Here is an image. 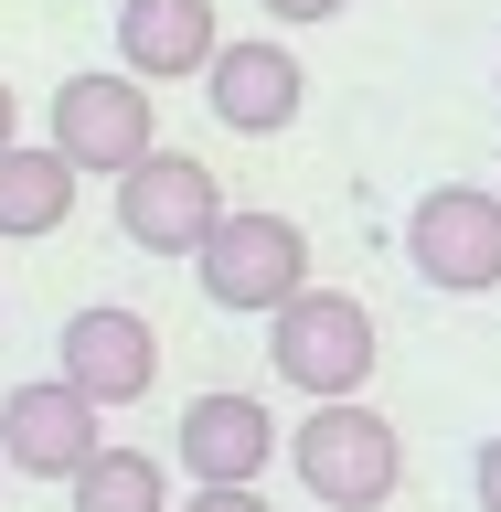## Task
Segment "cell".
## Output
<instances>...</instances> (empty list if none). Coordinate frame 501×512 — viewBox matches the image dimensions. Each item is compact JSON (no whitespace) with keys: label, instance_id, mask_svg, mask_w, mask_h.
I'll use <instances>...</instances> for the list:
<instances>
[{"label":"cell","instance_id":"1","mask_svg":"<svg viewBox=\"0 0 501 512\" xmlns=\"http://www.w3.org/2000/svg\"><path fill=\"white\" fill-rule=\"evenodd\" d=\"M288 470H299V491L320 512H384L395 480H406V438L363 395H331V406H310L288 427Z\"/></svg>","mask_w":501,"mask_h":512},{"label":"cell","instance_id":"2","mask_svg":"<svg viewBox=\"0 0 501 512\" xmlns=\"http://www.w3.org/2000/svg\"><path fill=\"white\" fill-rule=\"evenodd\" d=\"M267 363H278L288 395H310V406H331V395H363L384 363V331L374 310L352 299V288H299V299H278L267 310Z\"/></svg>","mask_w":501,"mask_h":512},{"label":"cell","instance_id":"3","mask_svg":"<svg viewBox=\"0 0 501 512\" xmlns=\"http://www.w3.org/2000/svg\"><path fill=\"white\" fill-rule=\"evenodd\" d=\"M192 278H203V299L214 310H235V320H267L278 299H299L310 288V235L288 214H267V203H224L214 214V235L192 246Z\"/></svg>","mask_w":501,"mask_h":512},{"label":"cell","instance_id":"4","mask_svg":"<svg viewBox=\"0 0 501 512\" xmlns=\"http://www.w3.org/2000/svg\"><path fill=\"white\" fill-rule=\"evenodd\" d=\"M406 267H416L427 288H448V299L501 288V192H480V182L416 192V214H406Z\"/></svg>","mask_w":501,"mask_h":512},{"label":"cell","instance_id":"5","mask_svg":"<svg viewBox=\"0 0 501 512\" xmlns=\"http://www.w3.org/2000/svg\"><path fill=\"white\" fill-rule=\"evenodd\" d=\"M54 150L75 160V171H107V182H118L139 150H160L150 86H139L128 64H86V75H64V86H54Z\"/></svg>","mask_w":501,"mask_h":512},{"label":"cell","instance_id":"6","mask_svg":"<svg viewBox=\"0 0 501 512\" xmlns=\"http://www.w3.org/2000/svg\"><path fill=\"white\" fill-rule=\"evenodd\" d=\"M214 214H224V182L192 150H139L118 171V235L139 256H192L214 235Z\"/></svg>","mask_w":501,"mask_h":512},{"label":"cell","instance_id":"7","mask_svg":"<svg viewBox=\"0 0 501 512\" xmlns=\"http://www.w3.org/2000/svg\"><path fill=\"white\" fill-rule=\"evenodd\" d=\"M96 395H75V384L64 374H43V384H11V395H0V470L11 480H75L96 459Z\"/></svg>","mask_w":501,"mask_h":512},{"label":"cell","instance_id":"8","mask_svg":"<svg viewBox=\"0 0 501 512\" xmlns=\"http://www.w3.org/2000/svg\"><path fill=\"white\" fill-rule=\"evenodd\" d=\"M54 374L118 416V406H139V395L160 384V331H150L139 310H118V299H96V310H75V320H64Z\"/></svg>","mask_w":501,"mask_h":512},{"label":"cell","instance_id":"9","mask_svg":"<svg viewBox=\"0 0 501 512\" xmlns=\"http://www.w3.org/2000/svg\"><path fill=\"white\" fill-rule=\"evenodd\" d=\"M203 107H214L235 139H278V128H299V107H310V75H299V54L288 43H214V64H203Z\"/></svg>","mask_w":501,"mask_h":512},{"label":"cell","instance_id":"10","mask_svg":"<svg viewBox=\"0 0 501 512\" xmlns=\"http://www.w3.org/2000/svg\"><path fill=\"white\" fill-rule=\"evenodd\" d=\"M224 43L214 0H118V64L139 75V86H182V75H203Z\"/></svg>","mask_w":501,"mask_h":512},{"label":"cell","instance_id":"11","mask_svg":"<svg viewBox=\"0 0 501 512\" xmlns=\"http://www.w3.org/2000/svg\"><path fill=\"white\" fill-rule=\"evenodd\" d=\"M278 459V416L256 395H192L182 406V470L192 480H267Z\"/></svg>","mask_w":501,"mask_h":512},{"label":"cell","instance_id":"12","mask_svg":"<svg viewBox=\"0 0 501 512\" xmlns=\"http://www.w3.org/2000/svg\"><path fill=\"white\" fill-rule=\"evenodd\" d=\"M75 160L54 150V139H11L0 150V235L11 246H32V235H64V214H75Z\"/></svg>","mask_w":501,"mask_h":512},{"label":"cell","instance_id":"13","mask_svg":"<svg viewBox=\"0 0 501 512\" xmlns=\"http://www.w3.org/2000/svg\"><path fill=\"white\" fill-rule=\"evenodd\" d=\"M64 491H75V512H171V470H160L150 448H118V438L96 448Z\"/></svg>","mask_w":501,"mask_h":512},{"label":"cell","instance_id":"14","mask_svg":"<svg viewBox=\"0 0 501 512\" xmlns=\"http://www.w3.org/2000/svg\"><path fill=\"white\" fill-rule=\"evenodd\" d=\"M182 512H267V491H256V480H192Z\"/></svg>","mask_w":501,"mask_h":512},{"label":"cell","instance_id":"15","mask_svg":"<svg viewBox=\"0 0 501 512\" xmlns=\"http://www.w3.org/2000/svg\"><path fill=\"white\" fill-rule=\"evenodd\" d=\"M470 491H480V512H501V438H480V459H470Z\"/></svg>","mask_w":501,"mask_h":512},{"label":"cell","instance_id":"16","mask_svg":"<svg viewBox=\"0 0 501 512\" xmlns=\"http://www.w3.org/2000/svg\"><path fill=\"white\" fill-rule=\"evenodd\" d=\"M352 0H267V22H342Z\"/></svg>","mask_w":501,"mask_h":512},{"label":"cell","instance_id":"17","mask_svg":"<svg viewBox=\"0 0 501 512\" xmlns=\"http://www.w3.org/2000/svg\"><path fill=\"white\" fill-rule=\"evenodd\" d=\"M11 139H22V107H11V86H0V150H11Z\"/></svg>","mask_w":501,"mask_h":512},{"label":"cell","instance_id":"18","mask_svg":"<svg viewBox=\"0 0 501 512\" xmlns=\"http://www.w3.org/2000/svg\"><path fill=\"white\" fill-rule=\"evenodd\" d=\"M0 480H11V470H0Z\"/></svg>","mask_w":501,"mask_h":512}]
</instances>
